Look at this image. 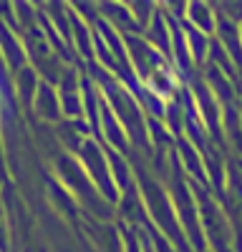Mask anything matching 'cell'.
I'll return each mask as SVG.
<instances>
[{"label": "cell", "mask_w": 242, "mask_h": 252, "mask_svg": "<svg viewBox=\"0 0 242 252\" xmlns=\"http://www.w3.org/2000/svg\"><path fill=\"white\" fill-rule=\"evenodd\" d=\"M33 111L48 121V124H56L63 119V114H60V98H58V91L53 89L51 81H40L38 89H35V96H33Z\"/></svg>", "instance_id": "277c9868"}, {"label": "cell", "mask_w": 242, "mask_h": 252, "mask_svg": "<svg viewBox=\"0 0 242 252\" xmlns=\"http://www.w3.org/2000/svg\"><path fill=\"white\" fill-rule=\"evenodd\" d=\"M202 252H212V250H202Z\"/></svg>", "instance_id": "8fae6325"}, {"label": "cell", "mask_w": 242, "mask_h": 252, "mask_svg": "<svg viewBox=\"0 0 242 252\" xmlns=\"http://www.w3.org/2000/svg\"><path fill=\"white\" fill-rule=\"evenodd\" d=\"M78 152V164L84 174L89 177V182L93 184V189L104 197L109 204L119 202V189L111 179V169H109V154H106V146H101V141L86 136L76 146Z\"/></svg>", "instance_id": "7a4b0ae2"}, {"label": "cell", "mask_w": 242, "mask_h": 252, "mask_svg": "<svg viewBox=\"0 0 242 252\" xmlns=\"http://www.w3.org/2000/svg\"><path fill=\"white\" fill-rule=\"evenodd\" d=\"M182 33H184V40H187V51H189V58H192V66H205L207 56H210L212 38L194 31V28H189L184 20H182Z\"/></svg>", "instance_id": "52a82bcc"}, {"label": "cell", "mask_w": 242, "mask_h": 252, "mask_svg": "<svg viewBox=\"0 0 242 252\" xmlns=\"http://www.w3.org/2000/svg\"><path fill=\"white\" fill-rule=\"evenodd\" d=\"M0 51H3V61L8 63L10 68L20 71L23 66H28V63H26L28 51H26V46L15 38V33L10 31L8 23H0Z\"/></svg>", "instance_id": "8992f818"}, {"label": "cell", "mask_w": 242, "mask_h": 252, "mask_svg": "<svg viewBox=\"0 0 242 252\" xmlns=\"http://www.w3.org/2000/svg\"><path fill=\"white\" fill-rule=\"evenodd\" d=\"M219 8H214L222 18H227V20H232V23H242V0H230V3H217Z\"/></svg>", "instance_id": "9c48e42d"}, {"label": "cell", "mask_w": 242, "mask_h": 252, "mask_svg": "<svg viewBox=\"0 0 242 252\" xmlns=\"http://www.w3.org/2000/svg\"><path fill=\"white\" fill-rule=\"evenodd\" d=\"M5 222H3V212H0V250H5Z\"/></svg>", "instance_id": "30bf717a"}, {"label": "cell", "mask_w": 242, "mask_h": 252, "mask_svg": "<svg viewBox=\"0 0 242 252\" xmlns=\"http://www.w3.org/2000/svg\"><path fill=\"white\" fill-rule=\"evenodd\" d=\"M194 204H197V215H199V227L205 235L207 250L212 252H235V232H232V222L225 212L214 194L210 192V187L189 182Z\"/></svg>", "instance_id": "6da1fadb"}, {"label": "cell", "mask_w": 242, "mask_h": 252, "mask_svg": "<svg viewBox=\"0 0 242 252\" xmlns=\"http://www.w3.org/2000/svg\"><path fill=\"white\" fill-rule=\"evenodd\" d=\"M38 83H40V78H38V73L30 68V66H23L18 73H15V86H18V94H20V98H23L28 106L33 103V96H35V89H38Z\"/></svg>", "instance_id": "ba28073f"}, {"label": "cell", "mask_w": 242, "mask_h": 252, "mask_svg": "<svg viewBox=\"0 0 242 252\" xmlns=\"http://www.w3.org/2000/svg\"><path fill=\"white\" fill-rule=\"evenodd\" d=\"M184 23L205 35H214L217 28V10L214 3H202V0H192L187 3V13H184Z\"/></svg>", "instance_id": "5b68a950"}, {"label": "cell", "mask_w": 242, "mask_h": 252, "mask_svg": "<svg viewBox=\"0 0 242 252\" xmlns=\"http://www.w3.org/2000/svg\"><path fill=\"white\" fill-rule=\"evenodd\" d=\"M141 38H144L159 56H164L172 63V26H169L167 13L161 10V8L154 13L151 23L141 31Z\"/></svg>", "instance_id": "3957f363"}]
</instances>
